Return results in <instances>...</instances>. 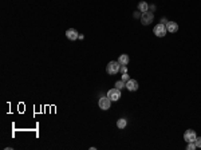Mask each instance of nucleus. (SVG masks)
<instances>
[{"label": "nucleus", "mask_w": 201, "mask_h": 150, "mask_svg": "<svg viewBox=\"0 0 201 150\" xmlns=\"http://www.w3.org/2000/svg\"><path fill=\"white\" fill-rule=\"evenodd\" d=\"M120 68H121V64L118 61H111L109 62V64L106 66V73L109 75H115L117 73H120Z\"/></svg>", "instance_id": "obj_1"}, {"label": "nucleus", "mask_w": 201, "mask_h": 150, "mask_svg": "<svg viewBox=\"0 0 201 150\" xmlns=\"http://www.w3.org/2000/svg\"><path fill=\"white\" fill-rule=\"evenodd\" d=\"M107 98L110 99L111 102H117V101H120V98H121V90L117 89V87L109 90V91H107Z\"/></svg>", "instance_id": "obj_2"}, {"label": "nucleus", "mask_w": 201, "mask_h": 150, "mask_svg": "<svg viewBox=\"0 0 201 150\" xmlns=\"http://www.w3.org/2000/svg\"><path fill=\"white\" fill-rule=\"evenodd\" d=\"M153 32H154V35L158 36V38H163V36L168 34L166 26H165V24H162V23H161V24H157V26L154 27Z\"/></svg>", "instance_id": "obj_3"}, {"label": "nucleus", "mask_w": 201, "mask_h": 150, "mask_svg": "<svg viewBox=\"0 0 201 150\" xmlns=\"http://www.w3.org/2000/svg\"><path fill=\"white\" fill-rule=\"evenodd\" d=\"M154 20V15L151 11H148V12H144L141 15V22L144 26H149L151 22Z\"/></svg>", "instance_id": "obj_4"}, {"label": "nucleus", "mask_w": 201, "mask_h": 150, "mask_svg": "<svg viewBox=\"0 0 201 150\" xmlns=\"http://www.w3.org/2000/svg\"><path fill=\"white\" fill-rule=\"evenodd\" d=\"M98 105H99V109H102V110H109L111 107V101L107 98V96H102V98L99 99Z\"/></svg>", "instance_id": "obj_5"}, {"label": "nucleus", "mask_w": 201, "mask_h": 150, "mask_svg": "<svg viewBox=\"0 0 201 150\" xmlns=\"http://www.w3.org/2000/svg\"><path fill=\"white\" fill-rule=\"evenodd\" d=\"M196 138H197V135H196V131L195 130H186L185 133H184V139L186 141V142H195Z\"/></svg>", "instance_id": "obj_6"}, {"label": "nucleus", "mask_w": 201, "mask_h": 150, "mask_svg": "<svg viewBox=\"0 0 201 150\" xmlns=\"http://www.w3.org/2000/svg\"><path fill=\"white\" fill-rule=\"evenodd\" d=\"M66 36H67V39H70V40H76V39L79 38V34L75 28H70L66 31Z\"/></svg>", "instance_id": "obj_7"}, {"label": "nucleus", "mask_w": 201, "mask_h": 150, "mask_svg": "<svg viewBox=\"0 0 201 150\" xmlns=\"http://www.w3.org/2000/svg\"><path fill=\"white\" fill-rule=\"evenodd\" d=\"M126 89L129 90V91H137L138 90V82L134 79H130L126 82Z\"/></svg>", "instance_id": "obj_8"}, {"label": "nucleus", "mask_w": 201, "mask_h": 150, "mask_svg": "<svg viewBox=\"0 0 201 150\" xmlns=\"http://www.w3.org/2000/svg\"><path fill=\"white\" fill-rule=\"evenodd\" d=\"M165 26H166L168 32H170V34H174V32L178 31V24L176 22H166Z\"/></svg>", "instance_id": "obj_9"}, {"label": "nucleus", "mask_w": 201, "mask_h": 150, "mask_svg": "<svg viewBox=\"0 0 201 150\" xmlns=\"http://www.w3.org/2000/svg\"><path fill=\"white\" fill-rule=\"evenodd\" d=\"M138 11H141L142 13L148 12V11H149V4L146 3V1H141V3L138 4Z\"/></svg>", "instance_id": "obj_10"}, {"label": "nucleus", "mask_w": 201, "mask_h": 150, "mask_svg": "<svg viewBox=\"0 0 201 150\" xmlns=\"http://www.w3.org/2000/svg\"><path fill=\"white\" fill-rule=\"evenodd\" d=\"M118 62H120V64H127V63H129V56H127L126 54L120 55V58H118Z\"/></svg>", "instance_id": "obj_11"}, {"label": "nucleus", "mask_w": 201, "mask_h": 150, "mask_svg": "<svg viewBox=\"0 0 201 150\" xmlns=\"http://www.w3.org/2000/svg\"><path fill=\"white\" fill-rule=\"evenodd\" d=\"M126 125H127V121H126L125 118H120L117 121V127L118 129H125Z\"/></svg>", "instance_id": "obj_12"}, {"label": "nucleus", "mask_w": 201, "mask_h": 150, "mask_svg": "<svg viewBox=\"0 0 201 150\" xmlns=\"http://www.w3.org/2000/svg\"><path fill=\"white\" fill-rule=\"evenodd\" d=\"M115 87L121 90V89H123V87H126V83L123 82L122 79H121V80H118V82H115Z\"/></svg>", "instance_id": "obj_13"}, {"label": "nucleus", "mask_w": 201, "mask_h": 150, "mask_svg": "<svg viewBox=\"0 0 201 150\" xmlns=\"http://www.w3.org/2000/svg\"><path fill=\"white\" fill-rule=\"evenodd\" d=\"M195 149H196V144H195V142H188L186 150H195Z\"/></svg>", "instance_id": "obj_14"}, {"label": "nucleus", "mask_w": 201, "mask_h": 150, "mask_svg": "<svg viewBox=\"0 0 201 150\" xmlns=\"http://www.w3.org/2000/svg\"><path fill=\"white\" fill-rule=\"evenodd\" d=\"M121 79H122L123 80V82H127V80H130V77H129V75H127V73H125V74H122V78H121Z\"/></svg>", "instance_id": "obj_15"}, {"label": "nucleus", "mask_w": 201, "mask_h": 150, "mask_svg": "<svg viewBox=\"0 0 201 150\" xmlns=\"http://www.w3.org/2000/svg\"><path fill=\"white\" fill-rule=\"evenodd\" d=\"M120 71L122 74H125V73H127V67H126V64H121V68H120Z\"/></svg>", "instance_id": "obj_16"}, {"label": "nucleus", "mask_w": 201, "mask_h": 150, "mask_svg": "<svg viewBox=\"0 0 201 150\" xmlns=\"http://www.w3.org/2000/svg\"><path fill=\"white\" fill-rule=\"evenodd\" d=\"M195 144H196V147H201V137L196 138V141H195Z\"/></svg>", "instance_id": "obj_17"}]
</instances>
